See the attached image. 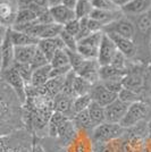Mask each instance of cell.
Returning a JSON list of instances; mask_svg holds the SVG:
<instances>
[{
	"label": "cell",
	"mask_w": 151,
	"mask_h": 152,
	"mask_svg": "<svg viewBox=\"0 0 151 152\" xmlns=\"http://www.w3.org/2000/svg\"><path fill=\"white\" fill-rule=\"evenodd\" d=\"M24 128L23 103L0 76V136Z\"/></svg>",
	"instance_id": "obj_1"
},
{
	"label": "cell",
	"mask_w": 151,
	"mask_h": 152,
	"mask_svg": "<svg viewBox=\"0 0 151 152\" xmlns=\"http://www.w3.org/2000/svg\"><path fill=\"white\" fill-rule=\"evenodd\" d=\"M34 135L27 129H21L0 136V152H33Z\"/></svg>",
	"instance_id": "obj_2"
},
{
	"label": "cell",
	"mask_w": 151,
	"mask_h": 152,
	"mask_svg": "<svg viewBox=\"0 0 151 152\" xmlns=\"http://www.w3.org/2000/svg\"><path fill=\"white\" fill-rule=\"evenodd\" d=\"M149 118H150L149 104L144 101H136L128 106L127 111L119 125L126 129L135 126L142 121H148Z\"/></svg>",
	"instance_id": "obj_3"
},
{
	"label": "cell",
	"mask_w": 151,
	"mask_h": 152,
	"mask_svg": "<svg viewBox=\"0 0 151 152\" xmlns=\"http://www.w3.org/2000/svg\"><path fill=\"white\" fill-rule=\"evenodd\" d=\"M125 133V128L120 126L119 124L113 123H102L100 125L93 128L91 137L93 143H108L114 140L119 139Z\"/></svg>",
	"instance_id": "obj_4"
},
{
	"label": "cell",
	"mask_w": 151,
	"mask_h": 152,
	"mask_svg": "<svg viewBox=\"0 0 151 152\" xmlns=\"http://www.w3.org/2000/svg\"><path fill=\"white\" fill-rule=\"evenodd\" d=\"M103 32H95L77 41V52L85 59H97Z\"/></svg>",
	"instance_id": "obj_5"
},
{
	"label": "cell",
	"mask_w": 151,
	"mask_h": 152,
	"mask_svg": "<svg viewBox=\"0 0 151 152\" xmlns=\"http://www.w3.org/2000/svg\"><path fill=\"white\" fill-rule=\"evenodd\" d=\"M0 76L5 82L15 91L21 102L24 104L26 100V83L18 74V72L12 66L7 69H2L0 72Z\"/></svg>",
	"instance_id": "obj_6"
},
{
	"label": "cell",
	"mask_w": 151,
	"mask_h": 152,
	"mask_svg": "<svg viewBox=\"0 0 151 152\" xmlns=\"http://www.w3.org/2000/svg\"><path fill=\"white\" fill-rule=\"evenodd\" d=\"M102 32L103 33H114V34H117L119 37L131 39V40H134V38H135L134 23H133V20H131L126 16H122L120 18L110 23L109 25L105 26Z\"/></svg>",
	"instance_id": "obj_7"
},
{
	"label": "cell",
	"mask_w": 151,
	"mask_h": 152,
	"mask_svg": "<svg viewBox=\"0 0 151 152\" xmlns=\"http://www.w3.org/2000/svg\"><path fill=\"white\" fill-rule=\"evenodd\" d=\"M66 152H95V143L91 134L77 129L75 137L66 145Z\"/></svg>",
	"instance_id": "obj_8"
},
{
	"label": "cell",
	"mask_w": 151,
	"mask_h": 152,
	"mask_svg": "<svg viewBox=\"0 0 151 152\" xmlns=\"http://www.w3.org/2000/svg\"><path fill=\"white\" fill-rule=\"evenodd\" d=\"M117 48L114 43V41L111 40V38L103 33L102 39H101L100 45H99V51H98V57L97 60L100 66H107L110 65L113 61L114 57L117 53Z\"/></svg>",
	"instance_id": "obj_9"
},
{
	"label": "cell",
	"mask_w": 151,
	"mask_h": 152,
	"mask_svg": "<svg viewBox=\"0 0 151 152\" xmlns=\"http://www.w3.org/2000/svg\"><path fill=\"white\" fill-rule=\"evenodd\" d=\"M90 95H91L92 101L100 104L101 107L103 108L107 107L108 104H110L111 102H114L118 98V94L106 89L105 85L100 81L92 85L91 91H90Z\"/></svg>",
	"instance_id": "obj_10"
},
{
	"label": "cell",
	"mask_w": 151,
	"mask_h": 152,
	"mask_svg": "<svg viewBox=\"0 0 151 152\" xmlns=\"http://www.w3.org/2000/svg\"><path fill=\"white\" fill-rule=\"evenodd\" d=\"M100 65L97 59H85L82 65L75 70L76 75L85 78L91 84H95L100 81L99 78Z\"/></svg>",
	"instance_id": "obj_11"
},
{
	"label": "cell",
	"mask_w": 151,
	"mask_h": 152,
	"mask_svg": "<svg viewBox=\"0 0 151 152\" xmlns=\"http://www.w3.org/2000/svg\"><path fill=\"white\" fill-rule=\"evenodd\" d=\"M130 104L119 100L118 98L105 107V119L107 123H113V124H120L125 116L127 108Z\"/></svg>",
	"instance_id": "obj_12"
},
{
	"label": "cell",
	"mask_w": 151,
	"mask_h": 152,
	"mask_svg": "<svg viewBox=\"0 0 151 152\" xmlns=\"http://www.w3.org/2000/svg\"><path fill=\"white\" fill-rule=\"evenodd\" d=\"M76 133H77V128H76L75 124L73 123L70 118L65 117L57 127V133L55 139H57L63 145L66 146L75 137Z\"/></svg>",
	"instance_id": "obj_13"
},
{
	"label": "cell",
	"mask_w": 151,
	"mask_h": 152,
	"mask_svg": "<svg viewBox=\"0 0 151 152\" xmlns=\"http://www.w3.org/2000/svg\"><path fill=\"white\" fill-rule=\"evenodd\" d=\"M106 34H108L111 38L116 48H117V50L122 52L127 59H131V58H134L136 56L138 47L135 45L134 40L123 38V37H119V35L114 34V33H106Z\"/></svg>",
	"instance_id": "obj_14"
},
{
	"label": "cell",
	"mask_w": 151,
	"mask_h": 152,
	"mask_svg": "<svg viewBox=\"0 0 151 152\" xmlns=\"http://www.w3.org/2000/svg\"><path fill=\"white\" fill-rule=\"evenodd\" d=\"M18 6L9 0H0V24L8 28L13 27Z\"/></svg>",
	"instance_id": "obj_15"
},
{
	"label": "cell",
	"mask_w": 151,
	"mask_h": 152,
	"mask_svg": "<svg viewBox=\"0 0 151 152\" xmlns=\"http://www.w3.org/2000/svg\"><path fill=\"white\" fill-rule=\"evenodd\" d=\"M73 100L74 98L68 96V95L64 94V93H59L57 94L54 99H52V107H54V111L56 113H60L64 116H66L67 118H73L74 116V111H73Z\"/></svg>",
	"instance_id": "obj_16"
},
{
	"label": "cell",
	"mask_w": 151,
	"mask_h": 152,
	"mask_svg": "<svg viewBox=\"0 0 151 152\" xmlns=\"http://www.w3.org/2000/svg\"><path fill=\"white\" fill-rule=\"evenodd\" d=\"M151 9V0H132L120 10L126 17H136Z\"/></svg>",
	"instance_id": "obj_17"
},
{
	"label": "cell",
	"mask_w": 151,
	"mask_h": 152,
	"mask_svg": "<svg viewBox=\"0 0 151 152\" xmlns=\"http://www.w3.org/2000/svg\"><path fill=\"white\" fill-rule=\"evenodd\" d=\"M49 12L51 14V17L54 19V22L59 24V25L64 26L70 22L72 19L75 18V14H74V9L68 8V7L64 6V5H57V6L50 7Z\"/></svg>",
	"instance_id": "obj_18"
},
{
	"label": "cell",
	"mask_w": 151,
	"mask_h": 152,
	"mask_svg": "<svg viewBox=\"0 0 151 152\" xmlns=\"http://www.w3.org/2000/svg\"><path fill=\"white\" fill-rule=\"evenodd\" d=\"M135 26V37H143V38L151 39V9L144 14L136 16L135 20L133 22Z\"/></svg>",
	"instance_id": "obj_19"
},
{
	"label": "cell",
	"mask_w": 151,
	"mask_h": 152,
	"mask_svg": "<svg viewBox=\"0 0 151 152\" xmlns=\"http://www.w3.org/2000/svg\"><path fill=\"white\" fill-rule=\"evenodd\" d=\"M38 48L43 52V55L47 57V59L50 63L51 58L55 55V52L59 49H65L62 39L59 37L52 39H42L40 40L38 43Z\"/></svg>",
	"instance_id": "obj_20"
},
{
	"label": "cell",
	"mask_w": 151,
	"mask_h": 152,
	"mask_svg": "<svg viewBox=\"0 0 151 152\" xmlns=\"http://www.w3.org/2000/svg\"><path fill=\"white\" fill-rule=\"evenodd\" d=\"M1 49V55H2V69H7L9 67H12L15 63V57H14V47L12 39H10V34H9V30L7 32V35L2 45L0 47ZM1 69V70H2Z\"/></svg>",
	"instance_id": "obj_21"
},
{
	"label": "cell",
	"mask_w": 151,
	"mask_h": 152,
	"mask_svg": "<svg viewBox=\"0 0 151 152\" xmlns=\"http://www.w3.org/2000/svg\"><path fill=\"white\" fill-rule=\"evenodd\" d=\"M64 80H65V76L62 77H52L50 78L48 82L44 84L43 86H41L40 89H37L39 93L43 95H47L51 99H54L57 94H59L62 92L63 89V84Z\"/></svg>",
	"instance_id": "obj_22"
},
{
	"label": "cell",
	"mask_w": 151,
	"mask_h": 152,
	"mask_svg": "<svg viewBox=\"0 0 151 152\" xmlns=\"http://www.w3.org/2000/svg\"><path fill=\"white\" fill-rule=\"evenodd\" d=\"M122 16H124L123 13H122V10H118V12H108V10H100V9H95L93 8L92 13L90 15V18L99 22L105 27V26L109 25L110 23L115 22L116 19L120 18Z\"/></svg>",
	"instance_id": "obj_23"
},
{
	"label": "cell",
	"mask_w": 151,
	"mask_h": 152,
	"mask_svg": "<svg viewBox=\"0 0 151 152\" xmlns=\"http://www.w3.org/2000/svg\"><path fill=\"white\" fill-rule=\"evenodd\" d=\"M50 73H51V65L48 64L43 67H40L38 69L33 70V74L31 77L30 85L33 86L34 89H40L43 86L45 83L50 80Z\"/></svg>",
	"instance_id": "obj_24"
},
{
	"label": "cell",
	"mask_w": 151,
	"mask_h": 152,
	"mask_svg": "<svg viewBox=\"0 0 151 152\" xmlns=\"http://www.w3.org/2000/svg\"><path fill=\"white\" fill-rule=\"evenodd\" d=\"M37 48H38V45H18V47H15V50H14L15 63L31 64Z\"/></svg>",
	"instance_id": "obj_25"
},
{
	"label": "cell",
	"mask_w": 151,
	"mask_h": 152,
	"mask_svg": "<svg viewBox=\"0 0 151 152\" xmlns=\"http://www.w3.org/2000/svg\"><path fill=\"white\" fill-rule=\"evenodd\" d=\"M127 74V69H119L113 65L100 66L99 78L100 81H110V80H123Z\"/></svg>",
	"instance_id": "obj_26"
},
{
	"label": "cell",
	"mask_w": 151,
	"mask_h": 152,
	"mask_svg": "<svg viewBox=\"0 0 151 152\" xmlns=\"http://www.w3.org/2000/svg\"><path fill=\"white\" fill-rule=\"evenodd\" d=\"M9 34L10 39L13 42L14 47H18V45H38L39 39L32 37L30 34H26L24 32H19L13 28H9Z\"/></svg>",
	"instance_id": "obj_27"
},
{
	"label": "cell",
	"mask_w": 151,
	"mask_h": 152,
	"mask_svg": "<svg viewBox=\"0 0 151 152\" xmlns=\"http://www.w3.org/2000/svg\"><path fill=\"white\" fill-rule=\"evenodd\" d=\"M73 123L75 124V126L77 129H81V131H85L88 133H92L93 131V125H92V121L90 119V116H89L88 109L86 110H83L80 111L73 116L72 118Z\"/></svg>",
	"instance_id": "obj_28"
},
{
	"label": "cell",
	"mask_w": 151,
	"mask_h": 152,
	"mask_svg": "<svg viewBox=\"0 0 151 152\" xmlns=\"http://www.w3.org/2000/svg\"><path fill=\"white\" fill-rule=\"evenodd\" d=\"M63 31V26L57 24V23H51V24H40L39 26V40L42 39H52L59 37L60 32Z\"/></svg>",
	"instance_id": "obj_29"
},
{
	"label": "cell",
	"mask_w": 151,
	"mask_h": 152,
	"mask_svg": "<svg viewBox=\"0 0 151 152\" xmlns=\"http://www.w3.org/2000/svg\"><path fill=\"white\" fill-rule=\"evenodd\" d=\"M123 85L126 89H130L140 93V91L142 90V86H143V77L142 75L136 74V73L130 74L127 70V74L123 78Z\"/></svg>",
	"instance_id": "obj_30"
},
{
	"label": "cell",
	"mask_w": 151,
	"mask_h": 152,
	"mask_svg": "<svg viewBox=\"0 0 151 152\" xmlns=\"http://www.w3.org/2000/svg\"><path fill=\"white\" fill-rule=\"evenodd\" d=\"M88 113L93 127H97L98 125L106 121V119H105V108L101 107L100 104H98L95 102H91V104L88 108Z\"/></svg>",
	"instance_id": "obj_31"
},
{
	"label": "cell",
	"mask_w": 151,
	"mask_h": 152,
	"mask_svg": "<svg viewBox=\"0 0 151 152\" xmlns=\"http://www.w3.org/2000/svg\"><path fill=\"white\" fill-rule=\"evenodd\" d=\"M37 20V13L29 7H19L16 14V19L14 25H23ZM13 25V26H14Z\"/></svg>",
	"instance_id": "obj_32"
},
{
	"label": "cell",
	"mask_w": 151,
	"mask_h": 152,
	"mask_svg": "<svg viewBox=\"0 0 151 152\" xmlns=\"http://www.w3.org/2000/svg\"><path fill=\"white\" fill-rule=\"evenodd\" d=\"M39 141L43 149V152H66V146L63 145L55 137L45 136L42 139H39Z\"/></svg>",
	"instance_id": "obj_33"
},
{
	"label": "cell",
	"mask_w": 151,
	"mask_h": 152,
	"mask_svg": "<svg viewBox=\"0 0 151 152\" xmlns=\"http://www.w3.org/2000/svg\"><path fill=\"white\" fill-rule=\"evenodd\" d=\"M73 9L75 14V18L82 19L90 17L93 10V6L91 4V0H77Z\"/></svg>",
	"instance_id": "obj_34"
},
{
	"label": "cell",
	"mask_w": 151,
	"mask_h": 152,
	"mask_svg": "<svg viewBox=\"0 0 151 152\" xmlns=\"http://www.w3.org/2000/svg\"><path fill=\"white\" fill-rule=\"evenodd\" d=\"M92 85L93 84H91L85 78L76 75L75 78H74V82H73V92H74V95L78 96V95L89 94L90 91H91Z\"/></svg>",
	"instance_id": "obj_35"
},
{
	"label": "cell",
	"mask_w": 151,
	"mask_h": 152,
	"mask_svg": "<svg viewBox=\"0 0 151 152\" xmlns=\"http://www.w3.org/2000/svg\"><path fill=\"white\" fill-rule=\"evenodd\" d=\"M52 68H57V67H66V66H70L69 65V59L67 56V52L65 49H59L55 52V55L51 58L50 63Z\"/></svg>",
	"instance_id": "obj_36"
},
{
	"label": "cell",
	"mask_w": 151,
	"mask_h": 152,
	"mask_svg": "<svg viewBox=\"0 0 151 152\" xmlns=\"http://www.w3.org/2000/svg\"><path fill=\"white\" fill-rule=\"evenodd\" d=\"M91 102H92V99H91L90 93L89 94L75 96L74 100H73V111H74V115L80 113V111H83V110H86L89 106L91 104Z\"/></svg>",
	"instance_id": "obj_37"
},
{
	"label": "cell",
	"mask_w": 151,
	"mask_h": 152,
	"mask_svg": "<svg viewBox=\"0 0 151 152\" xmlns=\"http://www.w3.org/2000/svg\"><path fill=\"white\" fill-rule=\"evenodd\" d=\"M118 99L127 103V104H131V103H134L136 101H142L140 93L130 89H126V88H123V90L118 93Z\"/></svg>",
	"instance_id": "obj_38"
},
{
	"label": "cell",
	"mask_w": 151,
	"mask_h": 152,
	"mask_svg": "<svg viewBox=\"0 0 151 152\" xmlns=\"http://www.w3.org/2000/svg\"><path fill=\"white\" fill-rule=\"evenodd\" d=\"M15 69L18 72V74L22 76V78L25 81L26 85L30 84L31 82V77L33 74V69H32L30 64H19V63H14L13 65Z\"/></svg>",
	"instance_id": "obj_39"
},
{
	"label": "cell",
	"mask_w": 151,
	"mask_h": 152,
	"mask_svg": "<svg viewBox=\"0 0 151 152\" xmlns=\"http://www.w3.org/2000/svg\"><path fill=\"white\" fill-rule=\"evenodd\" d=\"M91 4L95 9L108 10V12H118V7L113 2V0H91Z\"/></svg>",
	"instance_id": "obj_40"
},
{
	"label": "cell",
	"mask_w": 151,
	"mask_h": 152,
	"mask_svg": "<svg viewBox=\"0 0 151 152\" xmlns=\"http://www.w3.org/2000/svg\"><path fill=\"white\" fill-rule=\"evenodd\" d=\"M119 139L108 143H95V152H118Z\"/></svg>",
	"instance_id": "obj_41"
},
{
	"label": "cell",
	"mask_w": 151,
	"mask_h": 152,
	"mask_svg": "<svg viewBox=\"0 0 151 152\" xmlns=\"http://www.w3.org/2000/svg\"><path fill=\"white\" fill-rule=\"evenodd\" d=\"M59 38L62 39L64 45H65V49H68V50H77V39L76 37L72 35L67 33L66 31H62L59 34Z\"/></svg>",
	"instance_id": "obj_42"
},
{
	"label": "cell",
	"mask_w": 151,
	"mask_h": 152,
	"mask_svg": "<svg viewBox=\"0 0 151 152\" xmlns=\"http://www.w3.org/2000/svg\"><path fill=\"white\" fill-rule=\"evenodd\" d=\"M49 64V60L47 59V57L43 55V52L40 50L39 48H37V50H35V53H34V56H33V59H32L31 61V67L32 69H38L40 67H43L45 65H48Z\"/></svg>",
	"instance_id": "obj_43"
},
{
	"label": "cell",
	"mask_w": 151,
	"mask_h": 152,
	"mask_svg": "<svg viewBox=\"0 0 151 152\" xmlns=\"http://www.w3.org/2000/svg\"><path fill=\"white\" fill-rule=\"evenodd\" d=\"M65 50L67 52V56H68L69 59V65L72 67V70L75 72L82 65V63L85 60V58H83L76 50H68V49H65Z\"/></svg>",
	"instance_id": "obj_44"
},
{
	"label": "cell",
	"mask_w": 151,
	"mask_h": 152,
	"mask_svg": "<svg viewBox=\"0 0 151 152\" xmlns=\"http://www.w3.org/2000/svg\"><path fill=\"white\" fill-rule=\"evenodd\" d=\"M100 82L105 85L106 89H108L109 91L114 92V93H116V94H118L124 88L123 80H110V81H100Z\"/></svg>",
	"instance_id": "obj_45"
},
{
	"label": "cell",
	"mask_w": 151,
	"mask_h": 152,
	"mask_svg": "<svg viewBox=\"0 0 151 152\" xmlns=\"http://www.w3.org/2000/svg\"><path fill=\"white\" fill-rule=\"evenodd\" d=\"M80 27H81V24H80V19L74 18L72 19L70 22H68L67 24H65L63 26V30L66 31L67 33L74 35V37H77L78 32H80Z\"/></svg>",
	"instance_id": "obj_46"
},
{
	"label": "cell",
	"mask_w": 151,
	"mask_h": 152,
	"mask_svg": "<svg viewBox=\"0 0 151 152\" xmlns=\"http://www.w3.org/2000/svg\"><path fill=\"white\" fill-rule=\"evenodd\" d=\"M126 59H127V58H126L122 52L117 51V53H116V56L114 57L113 61H111L110 65H113L116 68H119V69H127V68H126Z\"/></svg>",
	"instance_id": "obj_47"
},
{
	"label": "cell",
	"mask_w": 151,
	"mask_h": 152,
	"mask_svg": "<svg viewBox=\"0 0 151 152\" xmlns=\"http://www.w3.org/2000/svg\"><path fill=\"white\" fill-rule=\"evenodd\" d=\"M31 4H34L35 6L40 8H49V1L48 0H30Z\"/></svg>",
	"instance_id": "obj_48"
},
{
	"label": "cell",
	"mask_w": 151,
	"mask_h": 152,
	"mask_svg": "<svg viewBox=\"0 0 151 152\" xmlns=\"http://www.w3.org/2000/svg\"><path fill=\"white\" fill-rule=\"evenodd\" d=\"M8 30H9L8 27H6V26H4L0 24V47H1V45H2V42H4L5 38H6Z\"/></svg>",
	"instance_id": "obj_49"
},
{
	"label": "cell",
	"mask_w": 151,
	"mask_h": 152,
	"mask_svg": "<svg viewBox=\"0 0 151 152\" xmlns=\"http://www.w3.org/2000/svg\"><path fill=\"white\" fill-rule=\"evenodd\" d=\"M33 152H43V149L40 144L39 137L34 136V143H33Z\"/></svg>",
	"instance_id": "obj_50"
},
{
	"label": "cell",
	"mask_w": 151,
	"mask_h": 152,
	"mask_svg": "<svg viewBox=\"0 0 151 152\" xmlns=\"http://www.w3.org/2000/svg\"><path fill=\"white\" fill-rule=\"evenodd\" d=\"M130 1H132V0H113V2L118 7L119 9H122L125 5H127Z\"/></svg>",
	"instance_id": "obj_51"
},
{
	"label": "cell",
	"mask_w": 151,
	"mask_h": 152,
	"mask_svg": "<svg viewBox=\"0 0 151 152\" xmlns=\"http://www.w3.org/2000/svg\"><path fill=\"white\" fill-rule=\"evenodd\" d=\"M76 1L77 0H62V5H64V6L68 7V8H74V6H75Z\"/></svg>",
	"instance_id": "obj_52"
},
{
	"label": "cell",
	"mask_w": 151,
	"mask_h": 152,
	"mask_svg": "<svg viewBox=\"0 0 151 152\" xmlns=\"http://www.w3.org/2000/svg\"><path fill=\"white\" fill-rule=\"evenodd\" d=\"M147 128H148V137L151 140V117L147 121Z\"/></svg>",
	"instance_id": "obj_53"
},
{
	"label": "cell",
	"mask_w": 151,
	"mask_h": 152,
	"mask_svg": "<svg viewBox=\"0 0 151 152\" xmlns=\"http://www.w3.org/2000/svg\"><path fill=\"white\" fill-rule=\"evenodd\" d=\"M48 1H49V8L62 4V0H48Z\"/></svg>",
	"instance_id": "obj_54"
},
{
	"label": "cell",
	"mask_w": 151,
	"mask_h": 152,
	"mask_svg": "<svg viewBox=\"0 0 151 152\" xmlns=\"http://www.w3.org/2000/svg\"><path fill=\"white\" fill-rule=\"evenodd\" d=\"M2 69V55H1V49H0V72Z\"/></svg>",
	"instance_id": "obj_55"
},
{
	"label": "cell",
	"mask_w": 151,
	"mask_h": 152,
	"mask_svg": "<svg viewBox=\"0 0 151 152\" xmlns=\"http://www.w3.org/2000/svg\"><path fill=\"white\" fill-rule=\"evenodd\" d=\"M149 104V108H150V117H151V100H150V103H148Z\"/></svg>",
	"instance_id": "obj_56"
},
{
	"label": "cell",
	"mask_w": 151,
	"mask_h": 152,
	"mask_svg": "<svg viewBox=\"0 0 151 152\" xmlns=\"http://www.w3.org/2000/svg\"><path fill=\"white\" fill-rule=\"evenodd\" d=\"M150 41H151V39H150Z\"/></svg>",
	"instance_id": "obj_57"
}]
</instances>
